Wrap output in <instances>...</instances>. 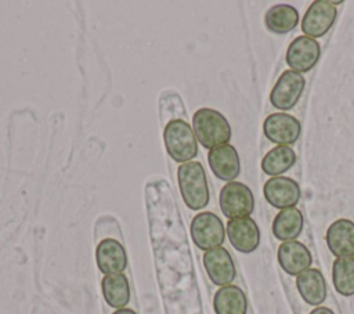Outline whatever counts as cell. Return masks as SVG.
Instances as JSON below:
<instances>
[{"label":"cell","instance_id":"1","mask_svg":"<svg viewBox=\"0 0 354 314\" xmlns=\"http://www.w3.org/2000/svg\"><path fill=\"white\" fill-rule=\"evenodd\" d=\"M192 130L196 141L207 149L225 145L231 138V126L227 118L212 108H199L194 113Z\"/></svg>","mask_w":354,"mask_h":314},{"label":"cell","instance_id":"2","mask_svg":"<svg viewBox=\"0 0 354 314\" xmlns=\"http://www.w3.org/2000/svg\"><path fill=\"white\" fill-rule=\"evenodd\" d=\"M177 181L184 203L199 210L209 203V185L205 169L201 162H185L177 169Z\"/></svg>","mask_w":354,"mask_h":314},{"label":"cell","instance_id":"3","mask_svg":"<svg viewBox=\"0 0 354 314\" xmlns=\"http://www.w3.org/2000/svg\"><path fill=\"white\" fill-rule=\"evenodd\" d=\"M163 141L167 155L180 165L189 162L198 154V141L194 130L183 119H173L166 123Z\"/></svg>","mask_w":354,"mask_h":314},{"label":"cell","instance_id":"4","mask_svg":"<svg viewBox=\"0 0 354 314\" xmlns=\"http://www.w3.org/2000/svg\"><path fill=\"white\" fill-rule=\"evenodd\" d=\"M218 203L221 213L230 220L249 217L254 209V196L246 184L230 181L221 188Z\"/></svg>","mask_w":354,"mask_h":314},{"label":"cell","instance_id":"5","mask_svg":"<svg viewBox=\"0 0 354 314\" xmlns=\"http://www.w3.org/2000/svg\"><path fill=\"white\" fill-rule=\"evenodd\" d=\"M191 237L201 250H210L223 245L225 228L217 214L202 212L191 221Z\"/></svg>","mask_w":354,"mask_h":314},{"label":"cell","instance_id":"6","mask_svg":"<svg viewBox=\"0 0 354 314\" xmlns=\"http://www.w3.org/2000/svg\"><path fill=\"white\" fill-rule=\"evenodd\" d=\"M306 87V79L296 71H285L278 77L270 93V102L272 107L288 111L292 109L300 100Z\"/></svg>","mask_w":354,"mask_h":314},{"label":"cell","instance_id":"7","mask_svg":"<svg viewBox=\"0 0 354 314\" xmlns=\"http://www.w3.org/2000/svg\"><path fill=\"white\" fill-rule=\"evenodd\" d=\"M336 17L337 10L335 3L329 0H315L310 4L301 19V30L308 37H321L329 32Z\"/></svg>","mask_w":354,"mask_h":314},{"label":"cell","instance_id":"8","mask_svg":"<svg viewBox=\"0 0 354 314\" xmlns=\"http://www.w3.org/2000/svg\"><path fill=\"white\" fill-rule=\"evenodd\" d=\"M319 43L308 36H297L286 50V64L299 73L311 71L319 61Z\"/></svg>","mask_w":354,"mask_h":314},{"label":"cell","instance_id":"9","mask_svg":"<svg viewBox=\"0 0 354 314\" xmlns=\"http://www.w3.org/2000/svg\"><path fill=\"white\" fill-rule=\"evenodd\" d=\"M263 131L266 137L279 145H292L299 140L301 124L300 122L288 113H271L263 123Z\"/></svg>","mask_w":354,"mask_h":314},{"label":"cell","instance_id":"10","mask_svg":"<svg viewBox=\"0 0 354 314\" xmlns=\"http://www.w3.org/2000/svg\"><path fill=\"white\" fill-rule=\"evenodd\" d=\"M203 266L210 281L217 286L231 285L235 279L236 270L230 252L223 248H214L206 250L203 255Z\"/></svg>","mask_w":354,"mask_h":314},{"label":"cell","instance_id":"11","mask_svg":"<svg viewBox=\"0 0 354 314\" xmlns=\"http://www.w3.org/2000/svg\"><path fill=\"white\" fill-rule=\"evenodd\" d=\"M266 201L277 209L295 207L300 199L299 184L289 177H272L266 181L263 187Z\"/></svg>","mask_w":354,"mask_h":314},{"label":"cell","instance_id":"12","mask_svg":"<svg viewBox=\"0 0 354 314\" xmlns=\"http://www.w3.org/2000/svg\"><path fill=\"white\" fill-rule=\"evenodd\" d=\"M227 235L231 245L242 253H252L260 243V230L252 217L228 220Z\"/></svg>","mask_w":354,"mask_h":314},{"label":"cell","instance_id":"13","mask_svg":"<svg viewBox=\"0 0 354 314\" xmlns=\"http://www.w3.org/2000/svg\"><path fill=\"white\" fill-rule=\"evenodd\" d=\"M207 162L214 176L224 181H234L241 173L239 155L235 147L225 144L209 151Z\"/></svg>","mask_w":354,"mask_h":314},{"label":"cell","instance_id":"14","mask_svg":"<svg viewBox=\"0 0 354 314\" xmlns=\"http://www.w3.org/2000/svg\"><path fill=\"white\" fill-rule=\"evenodd\" d=\"M95 261L105 275L120 274L127 267V253L120 242L105 238L95 248Z\"/></svg>","mask_w":354,"mask_h":314},{"label":"cell","instance_id":"15","mask_svg":"<svg viewBox=\"0 0 354 314\" xmlns=\"http://www.w3.org/2000/svg\"><path fill=\"white\" fill-rule=\"evenodd\" d=\"M278 263L289 275H299L310 268L313 256L306 245L299 241L282 242L278 248Z\"/></svg>","mask_w":354,"mask_h":314},{"label":"cell","instance_id":"16","mask_svg":"<svg viewBox=\"0 0 354 314\" xmlns=\"http://www.w3.org/2000/svg\"><path fill=\"white\" fill-rule=\"evenodd\" d=\"M326 245L336 259L354 257V223L348 219L333 221L326 231Z\"/></svg>","mask_w":354,"mask_h":314},{"label":"cell","instance_id":"17","mask_svg":"<svg viewBox=\"0 0 354 314\" xmlns=\"http://www.w3.org/2000/svg\"><path fill=\"white\" fill-rule=\"evenodd\" d=\"M296 286L301 299L311 306H318L326 299V282L317 268H307L300 273L296 278Z\"/></svg>","mask_w":354,"mask_h":314},{"label":"cell","instance_id":"18","mask_svg":"<svg viewBox=\"0 0 354 314\" xmlns=\"http://www.w3.org/2000/svg\"><path fill=\"white\" fill-rule=\"evenodd\" d=\"M213 308L216 314H246L248 300L239 286L225 285L214 293Z\"/></svg>","mask_w":354,"mask_h":314},{"label":"cell","instance_id":"19","mask_svg":"<svg viewBox=\"0 0 354 314\" xmlns=\"http://www.w3.org/2000/svg\"><path fill=\"white\" fill-rule=\"evenodd\" d=\"M101 289L108 306L119 310L130 300V285L127 277L120 274H108L101 281Z\"/></svg>","mask_w":354,"mask_h":314},{"label":"cell","instance_id":"20","mask_svg":"<svg viewBox=\"0 0 354 314\" xmlns=\"http://www.w3.org/2000/svg\"><path fill=\"white\" fill-rule=\"evenodd\" d=\"M267 29L277 35H285L299 24V12L290 4H277L267 10L264 15Z\"/></svg>","mask_w":354,"mask_h":314},{"label":"cell","instance_id":"21","mask_svg":"<svg viewBox=\"0 0 354 314\" xmlns=\"http://www.w3.org/2000/svg\"><path fill=\"white\" fill-rule=\"evenodd\" d=\"M303 214L297 207L281 210L272 221V234L279 241H293L303 230Z\"/></svg>","mask_w":354,"mask_h":314},{"label":"cell","instance_id":"22","mask_svg":"<svg viewBox=\"0 0 354 314\" xmlns=\"http://www.w3.org/2000/svg\"><path fill=\"white\" fill-rule=\"evenodd\" d=\"M296 163V154L288 145H278L270 149L261 159V170L268 174L278 177L288 172Z\"/></svg>","mask_w":354,"mask_h":314},{"label":"cell","instance_id":"23","mask_svg":"<svg viewBox=\"0 0 354 314\" xmlns=\"http://www.w3.org/2000/svg\"><path fill=\"white\" fill-rule=\"evenodd\" d=\"M332 279L337 293L354 295V257H337L332 264Z\"/></svg>","mask_w":354,"mask_h":314},{"label":"cell","instance_id":"24","mask_svg":"<svg viewBox=\"0 0 354 314\" xmlns=\"http://www.w3.org/2000/svg\"><path fill=\"white\" fill-rule=\"evenodd\" d=\"M310 314H335L330 308H328V307H317V308H314Z\"/></svg>","mask_w":354,"mask_h":314},{"label":"cell","instance_id":"25","mask_svg":"<svg viewBox=\"0 0 354 314\" xmlns=\"http://www.w3.org/2000/svg\"><path fill=\"white\" fill-rule=\"evenodd\" d=\"M112 314H137V313L133 311V310H130V308H119V310H116V311L112 313Z\"/></svg>","mask_w":354,"mask_h":314}]
</instances>
